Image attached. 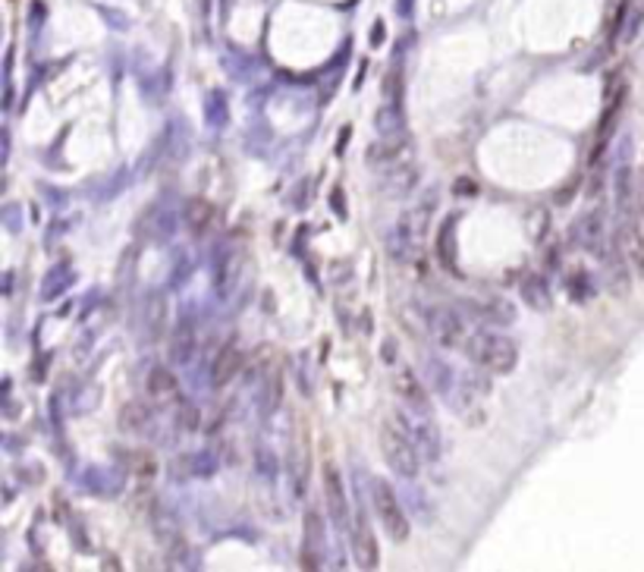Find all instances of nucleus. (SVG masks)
I'll return each mask as SVG.
<instances>
[{
	"label": "nucleus",
	"instance_id": "nucleus-4",
	"mask_svg": "<svg viewBox=\"0 0 644 572\" xmlns=\"http://www.w3.org/2000/svg\"><path fill=\"white\" fill-rule=\"evenodd\" d=\"M321 482H324V503H327L331 519L337 525H346V519H350V497H346L343 475H340L333 459H327L324 469H321Z\"/></svg>",
	"mask_w": 644,
	"mask_h": 572
},
{
	"label": "nucleus",
	"instance_id": "nucleus-22",
	"mask_svg": "<svg viewBox=\"0 0 644 572\" xmlns=\"http://www.w3.org/2000/svg\"><path fill=\"white\" fill-rule=\"evenodd\" d=\"M456 192H462V195H475L478 189H471V183H459V189H456Z\"/></svg>",
	"mask_w": 644,
	"mask_h": 572
},
{
	"label": "nucleus",
	"instance_id": "nucleus-17",
	"mask_svg": "<svg viewBox=\"0 0 644 572\" xmlns=\"http://www.w3.org/2000/svg\"><path fill=\"white\" fill-rule=\"evenodd\" d=\"M148 390L151 397H170V393H176V378L167 371V368H151L148 374Z\"/></svg>",
	"mask_w": 644,
	"mask_h": 572
},
{
	"label": "nucleus",
	"instance_id": "nucleus-19",
	"mask_svg": "<svg viewBox=\"0 0 644 572\" xmlns=\"http://www.w3.org/2000/svg\"><path fill=\"white\" fill-rule=\"evenodd\" d=\"M148 409L139 403H129V406H123L120 409V428H126V431H142L145 425H148Z\"/></svg>",
	"mask_w": 644,
	"mask_h": 572
},
{
	"label": "nucleus",
	"instance_id": "nucleus-2",
	"mask_svg": "<svg viewBox=\"0 0 644 572\" xmlns=\"http://www.w3.org/2000/svg\"><path fill=\"white\" fill-rule=\"evenodd\" d=\"M380 450H384V459L390 463V469L397 472V475L403 478L418 475V450L409 428H406V422L387 418L384 428H380Z\"/></svg>",
	"mask_w": 644,
	"mask_h": 572
},
{
	"label": "nucleus",
	"instance_id": "nucleus-20",
	"mask_svg": "<svg viewBox=\"0 0 644 572\" xmlns=\"http://www.w3.org/2000/svg\"><path fill=\"white\" fill-rule=\"evenodd\" d=\"M478 314L488 321H497V324H509L512 321V305H506V302H490V305H481L478 308Z\"/></svg>",
	"mask_w": 644,
	"mask_h": 572
},
{
	"label": "nucleus",
	"instance_id": "nucleus-3",
	"mask_svg": "<svg viewBox=\"0 0 644 572\" xmlns=\"http://www.w3.org/2000/svg\"><path fill=\"white\" fill-rule=\"evenodd\" d=\"M371 503H374V512H378V522L380 529L387 531V538L397 544L409 541V516H406L403 503L397 501V494H393V488L387 482H374L371 484Z\"/></svg>",
	"mask_w": 644,
	"mask_h": 572
},
{
	"label": "nucleus",
	"instance_id": "nucleus-16",
	"mask_svg": "<svg viewBox=\"0 0 644 572\" xmlns=\"http://www.w3.org/2000/svg\"><path fill=\"white\" fill-rule=\"evenodd\" d=\"M453 230H456V223L443 220V227H440V236H437V255H440V265L443 267H456V242H453Z\"/></svg>",
	"mask_w": 644,
	"mask_h": 572
},
{
	"label": "nucleus",
	"instance_id": "nucleus-9",
	"mask_svg": "<svg viewBox=\"0 0 644 572\" xmlns=\"http://www.w3.org/2000/svg\"><path fill=\"white\" fill-rule=\"evenodd\" d=\"M622 252L639 277H644V220H629L622 227Z\"/></svg>",
	"mask_w": 644,
	"mask_h": 572
},
{
	"label": "nucleus",
	"instance_id": "nucleus-10",
	"mask_svg": "<svg viewBox=\"0 0 644 572\" xmlns=\"http://www.w3.org/2000/svg\"><path fill=\"white\" fill-rule=\"evenodd\" d=\"M242 368V352H239V346L236 343H227L220 352H217V359H214V365H211V380H214V387H223V384H229V380L236 378V371Z\"/></svg>",
	"mask_w": 644,
	"mask_h": 572
},
{
	"label": "nucleus",
	"instance_id": "nucleus-21",
	"mask_svg": "<svg viewBox=\"0 0 644 572\" xmlns=\"http://www.w3.org/2000/svg\"><path fill=\"white\" fill-rule=\"evenodd\" d=\"M380 42H384V25H374V35H371V44H380Z\"/></svg>",
	"mask_w": 644,
	"mask_h": 572
},
{
	"label": "nucleus",
	"instance_id": "nucleus-14",
	"mask_svg": "<svg viewBox=\"0 0 644 572\" xmlns=\"http://www.w3.org/2000/svg\"><path fill=\"white\" fill-rule=\"evenodd\" d=\"M522 299L528 302L535 312H547V308H550V286H547V280L537 277V274H531V277L522 284Z\"/></svg>",
	"mask_w": 644,
	"mask_h": 572
},
{
	"label": "nucleus",
	"instance_id": "nucleus-13",
	"mask_svg": "<svg viewBox=\"0 0 644 572\" xmlns=\"http://www.w3.org/2000/svg\"><path fill=\"white\" fill-rule=\"evenodd\" d=\"M182 214H186V227L192 230V233H205L214 223V205L208 199H192Z\"/></svg>",
	"mask_w": 644,
	"mask_h": 572
},
{
	"label": "nucleus",
	"instance_id": "nucleus-15",
	"mask_svg": "<svg viewBox=\"0 0 644 572\" xmlns=\"http://www.w3.org/2000/svg\"><path fill=\"white\" fill-rule=\"evenodd\" d=\"M192 346H195V324L186 318V321H180V327H176V333H173V346H170V356H173L176 365H182V361L189 359Z\"/></svg>",
	"mask_w": 644,
	"mask_h": 572
},
{
	"label": "nucleus",
	"instance_id": "nucleus-7",
	"mask_svg": "<svg viewBox=\"0 0 644 572\" xmlns=\"http://www.w3.org/2000/svg\"><path fill=\"white\" fill-rule=\"evenodd\" d=\"M352 557H356V567L359 569H378L380 567V548H378V538H374L371 525L361 519L352 531Z\"/></svg>",
	"mask_w": 644,
	"mask_h": 572
},
{
	"label": "nucleus",
	"instance_id": "nucleus-8",
	"mask_svg": "<svg viewBox=\"0 0 644 572\" xmlns=\"http://www.w3.org/2000/svg\"><path fill=\"white\" fill-rule=\"evenodd\" d=\"M397 393L403 397V403L409 406L412 412H428V387L415 378L412 368H399L397 374Z\"/></svg>",
	"mask_w": 644,
	"mask_h": 572
},
{
	"label": "nucleus",
	"instance_id": "nucleus-1",
	"mask_svg": "<svg viewBox=\"0 0 644 572\" xmlns=\"http://www.w3.org/2000/svg\"><path fill=\"white\" fill-rule=\"evenodd\" d=\"M465 352L475 361L478 368H488L494 374H509L518 361V350L509 337L503 333H490V331H478L469 337L465 343Z\"/></svg>",
	"mask_w": 644,
	"mask_h": 572
},
{
	"label": "nucleus",
	"instance_id": "nucleus-5",
	"mask_svg": "<svg viewBox=\"0 0 644 572\" xmlns=\"http://www.w3.org/2000/svg\"><path fill=\"white\" fill-rule=\"evenodd\" d=\"M431 333L440 346H446V350H465V343H469V337H471V333L465 331L462 318H459L456 312H450V308H434Z\"/></svg>",
	"mask_w": 644,
	"mask_h": 572
},
{
	"label": "nucleus",
	"instance_id": "nucleus-6",
	"mask_svg": "<svg viewBox=\"0 0 644 572\" xmlns=\"http://www.w3.org/2000/svg\"><path fill=\"white\" fill-rule=\"evenodd\" d=\"M603 230H607V211H603V208H591V211H584L573 223L569 236H573V246L594 252V248H601V242H603Z\"/></svg>",
	"mask_w": 644,
	"mask_h": 572
},
{
	"label": "nucleus",
	"instance_id": "nucleus-18",
	"mask_svg": "<svg viewBox=\"0 0 644 572\" xmlns=\"http://www.w3.org/2000/svg\"><path fill=\"white\" fill-rule=\"evenodd\" d=\"M635 176H632V167H626V164H622L620 170H616V205L622 208V211H626L629 208V202H632V195H635Z\"/></svg>",
	"mask_w": 644,
	"mask_h": 572
},
{
	"label": "nucleus",
	"instance_id": "nucleus-12",
	"mask_svg": "<svg viewBox=\"0 0 644 572\" xmlns=\"http://www.w3.org/2000/svg\"><path fill=\"white\" fill-rule=\"evenodd\" d=\"M641 23H644V4L641 0H629V4H622V10H620V38L622 42H635Z\"/></svg>",
	"mask_w": 644,
	"mask_h": 572
},
{
	"label": "nucleus",
	"instance_id": "nucleus-11",
	"mask_svg": "<svg viewBox=\"0 0 644 572\" xmlns=\"http://www.w3.org/2000/svg\"><path fill=\"white\" fill-rule=\"evenodd\" d=\"M321 535H324V525H321L318 512L312 510L305 516V550H302V567L305 569H318V557H314V550H318V544H321Z\"/></svg>",
	"mask_w": 644,
	"mask_h": 572
}]
</instances>
